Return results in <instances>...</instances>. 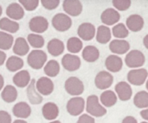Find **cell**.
Masks as SVG:
<instances>
[{"label":"cell","mask_w":148,"mask_h":123,"mask_svg":"<svg viewBox=\"0 0 148 123\" xmlns=\"http://www.w3.org/2000/svg\"><path fill=\"white\" fill-rule=\"evenodd\" d=\"M87 112L95 117H101L107 114V109L99 103V98L95 95H91L87 98Z\"/></svg>","instance_id":"cell-1"},{"label":"cell","mask_w":148,"mask_h":123,"mask_svg":"<svg viewBox=\"0 0 148 123\" xmlns=\"http://www.w3.org/2000/svg\"><path fill=\"white\" fill-rule=\"evenodd\" d=\"M46 60L47 54L45 53V52L38 49L31 51L27 58L28 65L35 70H39L42 67H43Z\"/></svg>","instance_id":"cell-2"},{"label":"cell","mask_w":148,"mask_h":123,"mask_svg":"<svg viewBox=\"0 0 148 123\" xmlns=\"http://www.w3.org/2000/svg\"><path fill=\"white\" fill-rule=\"evenodd\" d=\"M65 91L71 96L77 97L82 95L84 91V84L81 79L76 77H70L65 81Z\"/></svg>","instance_id":"cell-3"},{"label":"cell","mask_w":148,"mask_h":123,"mask_svg":"<svg viewBox=\"0 0 148 123\" xmlns=\"http://www.w3.org/2000/svg\"><path fill=\"white\" fill-rule=\"evenodd\" d=\"M125 62L127 67L135 69L137 67H141L145 64L146 57L141 51L132 50L127 54L125 58Z\"/></svg>","instance_id":"cell-4"},{"label":"cell","mask_w":148,"mask_h":123,"mask_svg":"<svg viewBox=\"0 0 148 123\" xmlns=\"http://www.w3.org/2000/svg\"><path fill=\"white\" fill-rule=\"evenodd\" d=\"M52 26L54 28L60 32H65L69 30L72 26L71 18L63 13H58L52 18Z\"/></svg>","instance_id":"cell-5"},{"label":"cell","mask_w":148,"mask_h":123,"mask_svg":"<svg viewBox=\"0 0 148 123\" xmlns=\"http://www.w3.org/2000/svg\"><path fill=\"white\" fill-rule=\"evenodd\" d=\"M148 77L147 71L144 68L133 69L127 73V81L134 85L140 86L147 82Z\"/></svg>","instance_id":"cell-6"},{"label":"cell","mask_w":148,"mask_h":123,"mask_svg":"<svg viewBox=\"0 0 148 123\" xmlns=\"http://www.w3.org/2000/svg\"><path fill=\"white\" fill-rule=\"evenodd\" d=\"M85 108V101L81 97H75L69 100L67 103V111L73 116L81 115Z\"/></svg>","instance_id":"cell-7"},{"label":"cell","mask_w":148,"mask_h":123,"mask_svg":"<svg viewBox=\"0 0 148 123\" xmlns=\"http://www.w3.org/2000/svg\"><path fill=\"white\" fill-rule=\"evenodd\" d=\"M113 82H114L113 75L106 71L100 72L95 78V86L99 90H107L113 84Z\"/></svg>","instance_id":"cell-8"},{"label":"cell","mask_w":148,"mask_h":123,"mask_svg":"<svg viewBox=\"0 0 148 123\" xmlns=\"http://www.w3.org/2000/svg\"><path fill=\"white\" fill-rule=\"evenodd\" d=\"M29 27L32 32L37 33V34H39L44 33L48 29L49 22L45 17L37 16L30 19L29 22Z\"/></svg>","instance_id":"cell-9"},{"label":"cell","mask_w":148,"mask_h":123,"mask_svg":"<svg viewBox=\"0 0 148 123\" xmlns=\"http://www.w3.org/2000/svg\"><path fill=\"white\" fill-rule=\"evenodd\" d=\"M81 64V59L79 58V56L75 54L67 53L62 59V65L63 68L69 72L77 71L80 68Z\"/></svg>","instance_id":"cell-10"},{"label":"cell","mask_w":148,"mask_h":123,"mask_svg":"<svg viewBox=\"0 0 148 123\" xmlns=\"http://www.w3.org/2000/svg\"><path fill=\"white\" fill-rule=\"evenodd\" d=\"M36 88L41 95L49 96L54 91V83L48 77H41L36 82Z\"/></svg>","instance_id":"cell-11"},{"label":"cell","mask_w":148,"mask_h":123,"mask_svg":"<svg viewBox=\"0 0 148 123\" xmlns=\"http://www.w3.org/2000/svg\"><path fill=\"white\" fill-rule=\"evenodd\" d=\"M95 27L90 22L82 23L77 29V34L79 37L85 41L93 40L95 35Z\"/></svg>","instance_id":"cell-12"},{"label":"cell","mask_w":148,"mask_h":123,"mask_svg":"<svg viewBox=\"0 0 148 123\" xmlns=\"http://www.w3.org/2000/svg\"><path fill=\"white\" fill-rule=\"evenodd\" d=\"M64 11L72 16H77L82 12V4L78 0H65L62 3Z\"/></svg>","instance_id":"cell-13"},{"label":"cell","mask_w":148,"mask_h":123,"mask_svg":"<svg viewBox=\"0 0 148 123\" xmlns=\"http://www.w3.org/2000/svg\"><path fill=\"white\" fill-rule=\"evenodd\" d=\"M120 19H121L120 13L113 8H108L105 9L101 16V22L107 26H111L117 23Z\"/></svg>","instance_id":"cell-14"},{"label":"cell","mask_w":148,"mask_h":123,"mask_svg":"<svg viewBox=\"0 0 148 123\" xmlns=\"http://www.w3.org/2000/svg\"><path fill=\"white\" fill-rule=\"evenodd\" d=\"M115 91L121 101H128L133 95V91L129 84L127 82H120L115 85Z\"/></svg>","instance_id":"cell-15"},{"label":"cell","mask_w":148,"mask_h":123,"mask_svg":"<svg viewBox=\"0 0 148 123\" xmlns=\"http://www.w3.org/2000/svg\"><path fill=\"white\" fill-rule=\"evenodd\" d=\"M109 49L113 53L125 54L130 49V44L126 40H113L109 44Z\"/></svg>","instance_id":"cell-16"},{"label":"cell","mask_w":148,"mask_h":123,"mask_svg":"<svg viewBox=\"0 0 148 123\" xmlns=\"http://www.w3.org/2000/svg\"><path fill=\"white\" fill-rule=\"evenodd\" d=\"M36 80L32 79L27 88V97L29 101V103L31 104L34 105H37L40 104L42 102V97L41 96V94L37 91L36 88Z\"/></svg>","instance_id":"cell-17"},{"label":"cell","mask_w":148,"mask_h":123,"mask_svg":"<svg viewBox=\"0 0 148 123\" xmlns=\"http://www.w3.org/2000/svg\"><path fill=\"white\" fill-rule=\"evenodd\" d=\"M105 66L111 72H118L122 69L123 61L118 55H109L105 60Z\"/></svg>","instance_id":"cell-18"},{"label":"cell","mask_w":148,"mask_h":123,"mask_svg":"<svg viewBox=\"0 0 148 123\" xmlns=\"http://www.w3.org/2000/svg\"><path fill=\"white\" fill-rule=\"evenodd\" d=\"M144 27V19L140 15H131L127 19V28L133 32H139Z\"/></svg>","instance_id":"cell-19"},{"label":"cell","mask_w":148,"mask_h":123,"mask_svg":"<svg viewBox=\"0 0 148 123\" xmlns=\"http://www.w3.org/2000/svg\"><path fill=\"white\" fill-rule=\"evenodd\" d=\"M13 115L17 118L26 119L28 118L31 114V109L29 105L25 102H20L15 104V106L12 109Z\"/></svg>","instance_id":"cell-20"},{"label":"cell","mask_w":148,"mask_h":123,"mask_svg":"<svg viewBox=\"0 0 148 123\" xmlns=\"http://www.w3.org/2000/svg\"><path fill=\"white\" fill-rule=\"evenodd\" d=\"M6 15L13 20H21L24 16V9L17 3H12L6 9Z\"/></svg>","instance_id":"cell-21"},{"label":"cell","mask_w":148,"mask_h":123,"mask_svg":"<svg viewBox=\"0 0 148 123\" xmlns=\"http://www.w3.org/2000/svg\"><path fill=\"white\" fill-rule=\"evenodd\" d=\"M42 113L43 117L48 121L55 120L59 115L58 106L54 103H47L43 105L42 109Z\"/></svg>","instance_id":"cell-22"},{"label":"cell","mask_w":148,"mask_h":123,"mask_svg":"<svg viewBox=\"0 0 148 123\" xmlns=\"http://www.w3.org/2000/svg\"><path fill=\"white\" fill-rule=\"evenodd\" d=\"M30 75L27 70H23L16 73L13 77V83L19 88H24L30 83Z\"/></svg>","instance_id":"cell-23"},{"label":"cell","mask_w":148,"mask_h":123,"mask_svg":"<svg viewBox=\"0 0 148 123\" xmlns=\"http://www.w3.org/2000/svg\"><path fill=\"white\" fill-rule=\"evenodd\" d=\"M47 49L49 53L52 56L57 57L61 55L64 51V43L58 39H52L48 42Z\"/></svg>","instance_id":"cell-24"},{"label":"cell","mask_w":148,"mask_h":123,"mask_svg":"<svg viewBox=\"0 0 148 123\" xmlns=\"http://www.w3.org/2000/svg\"><path fill=\"white\" fill-rule=\"evenodd\" d=\"M29 51V46L27 41L23 37H18L15 41L13 46V53L18 56H24Z\"/></svg>","instance_id":"cell-25"},{"label":"cell","mask_w":148,"mask_h":123,"mask_svg":"<svg viewBox=\"0 0 148 123\" xmlns=\"http://www.w3.org/2000/svg\"><path fill=\"white\" fill-rule=\"evenodd\" d=\"M100 57V51L95 46H87L82 51V58L87 62H95Z\"/></svg>","instance_id":"cell-26"},{"label":"cell","mask_w":148,"mask_h":123,"mask_svg":"<svg viewBox=\"0 0 148 123\" xmlns=\"http://www.w3.org/2000/svg\"><path fill=\"white\" fill-rule=\"evenodd\" d=\"M112 37L111 29L108 26H99L96 31V40L101 44H106L110 41Z\"/></svg>","instance_id":"cell-27"},{"label":"cell","mask_w":148,"mask_h":123,"mask_svg":"<svg viewBox=\"0 0 148 123\" xmlns=\"http://www.w3.org/2000/svg\"><path fill=\"white\" fill-rule=\"evenodd\" d=\"M1 97L5 103H13L17 97V91L13 85H6L1 93Z\"/></svg>","instance_id":"cell-28"},{"label":"cell","mask_w":148,"mask_h":123,"mask_svg":"<svg viewBox=\"0 0 148 123\" xmlns=\"http://www.w3.org/2000/svg\"><path fill=\"white\" fill-rule=\"evenodd\" d=\"M0 28L9 33H16L19 29L18 22L12 21L7 17H3L0 19Z\"/></svg>","instance_id":"cell-29"},{"label":"cell","mask_w":148,"mask_h":123,"mask_svg":"<svg viewBox=\"0 0 148 123\" xmlns=\"http://www.w3.org/2000/svg\"><path fill=\"white\" fill-rule=\"evenodd\" d=\"M100 99L101 103L107 108L112 107L117 103V96L113 91H105L101 95Z\"/></svg>","instance_id":"cell-30"},{"label":"cell","mask_w":148,"mask_h":123,"mask_svg":"<svg viewBox=\"0 0 148 123\" xmlns=\"http://www.w3.org/2000/svg\"><path fill=\"white\" fill-rule=\"evenodd\" d=\"M23 67V60L18 56H10L6 61V68L10 72H16Z\"/></svg>","instance_id":"cell-31"},{"label":"cell","mask_w":148,"mask_h":123,"mask_svg":"<svg viewBox=\"0 0 148 123\" xmlns=\"http://www.w3.org/2000/svg\"><path fill=\"white\" fill-rule=\"evenodd\" d=\"M44 72L48 77L55 78L60 72V65L56 60L51 59L48 61V63L44 66Z\"/></svg>","instance_id":"cell-32"},{"label":"cell","mask_w":148,"mask_h":123,"mask_svg":"<svg viewBox=\"0 0 148 123\" xmlns=\"http://www.w3.org/2000/svg\"><path fill=\"white\" fill-rule=\"evenodd\" d=\"M134 104L139 109H145L148 107V92L141 91L138 92L134 98Z\"/></svg>","instance_id":"cell-33"},{"label":"cell","mask_w":148,"mask_h":123,"mask_svg":"<svg viewBox=\"0 0 148 123\" xmlns=\"http://www.w3.org/2000/svg\"><path fill=\"white\" fill-rule=\"evenodd\" d=\"M82 41L77 37H71L68 40L67 49L71 53H77L82 49Z\"/></svg>","instance_id":"cell-34"},{"label":"cell","mask_w":148,"mask_h":123,"mask_svg":"<svg viewBox=\"0 0 148 123\" xmlns=\"http://www.w3.org/2000/svg\"><path fill=\"white\" fill-rule=\"evenodd\" d=\"M13 36L8 33L0 31V49L9 50L13 45Z\"/></svg>","instance_id":"cell-35"},{"label":"cell","mask_w":148,"mask_h":123,"mask_svg":"<svg viewBox=\"0 0 148 123\" xmlns=\"http://www.w3.org/2000/svg\"><path fill=\"white\" fill-rule=\"evenodd\" d=\"M112 34L115 38L119 39H125L128 36L129 31L127 28V26L123 23H118L115 26H114L112 29Z\"/></svg>","instance_id":"cell-36"},{"label":"cell","mask_w":148,"mask_h":123,"mask_svg":"<svg viewBox=\"0 0 148 123\" xmlns=\"http://www.w3.org/2000/svg\"><path fill=\"white\" fill-rule=\"evenodd\" d=\"M28 41L34 48H42L44 46V39L41 34H29L28 35Z\"/></svg>","instance_id":"cell-37"},{"label":"cell","mask_w":148,"mask_h":123,"mask_svg":"<svg viewBox=\"0 0 148 123\" xmlns=\"http://www.w3.org/2000/svg\"><path fill=\"white\" fill-rule=\"evenodd\" d=\"M131 1L130 0H114L112 1V3L114 8H116L118 10L124 11L130 8L131 6Z\"/></svg>","instance_id":"cell-38"},{"label":"cell","mask_w":148,"mask_h":123,"mask_svg":"<svg viewBox=\"0 0 148 123\" xmlns=\"http://www.w3.org/2000/svg\"><path fill=\"white\" fill-rule=\"evenodd\" d=\"M19 3L28 11L35 10L37 8V6L39 5L38 0H20Z\"/></svg>","instance_id":"cell-39"},{"label":"cell","mask_w":148,"mask_h":123,"mask_svg":"<svg viewBox=\"0 0 148 123\" xmlns=\"http://www.w3.org/2000/svg\"><path fill=\"white\" fill-rule=\"evenodd\" d=\"M41 3L45 9L52 10L58 7V5L60 4V1L59 0H42Z\"/></svg>","instance_id":"cell-40"},{"label":"cell","mask_w":148,"mask_h":123,"mask_svg":"<svg viewBox=\"0 0 148 123\" xmlns=\"http://www.w3.org/2000/svg\"><path fill=\"white\" fill-rule=\"evenodd\" d=\"M76 123H95V121L93 116H88L87 114H83L79 117Z\"/></svg>","instance_id":"cell-41"},{"label":"cell","mask_w":148,"mask_h":123,"mask_svg":"<svg viewBox=\"0 0 148 123\" xmlns=\"http://www.w3.org/2000/svg\"><path fill=\"white\" fill-rule=\"evenodd\" d=\"M0 123H11V116L4 110H0Z\"/></svg>","instance_id":"cell-42"},{"label":"cell","mask_w":148,"mask_h":123,"mask_svg":"<svg viewBox=\"0 0 148 123\" xmlns=\"http://www.w3.org/2000/svg\"><path fill=\"white\" fill-rule=\"evenodd\" d=\"M121 123H138L137 120L133 116H127L123 119Z\"/></svg>","instance_id":"cell-43"},{"label":"cell","mask_w":148,"mask_h":123,"mask_svg":"<svg viewBox=\"0 0 148 123\" xmlns=\"http://www.w3.org/2000/svg\"><path fill=\"white\" fill-rule=\"evenodd\" d=\"M6 60V53H4L3 51L0 50V66L4 64Z\"/></svg>","instance_id":"cell-44"},{"label":"cell","mask_w":148,"mask_h":123,"mask_svg":"<svg viewBox=\"0 0 148 123\" xmlns=\"http://www.w3.org/2000/svg\"><path fill=\"white\" fill-rule=\"evenodd\" d=\"M140 116H141V117H142L144 120L148 121V109H144V110H141V112H140Z\"/></svg>","instance_id":"cell-45"},{"label":"cell","mask_w":148,"mask_h":123,"mask_svg":"<svg viewBox=\"0 0 148 123\" xmlns=\"http://www.w3.org/2000/svg\"><path fill=\"white\" fill-rule=\"evenodd\" d=\"M143 43H144V46L146 47V48L148 49V34H147L144 39H143Z\"/></svg>","instance_id":"cell-46"},{"label":"cell","mask_w":148,"mask_h":123,"mask_svg":"<svg viewBox=\"0 0 148 123\" xmlns=\"http://www.w3.org/2000/svg\"><path fill=\"white\" fill-rule=\"evenodd\" d=\"M3 84H4V80H3V76L0 74V91L3 88Z\"/></svg>","instance_id":"cell-47"},{"label":"cell","mask_w":148,"mask_h":123,"mask_svg":"<svg viewBox=\"0 0 148 123\" xmlns=\"http://www.w3.org/2000/svg\"><path fill=\"white\" fill-rule=\"evenodd\" d=\"M13 123H27L25 121H23V120H16V121H14Z\"/></svg>","instance_id":"cell-48"},{"label":"cell","mask_w":148,"mask_h":123,"mask_svg":"<svg viewBox=\"0 0 148 123\" xmlns=\"http://www.w3.org/2000/svg\"><path fill=\"white\" fill-rule=\"evenodd\" d=\"M2 13H3V9H2V7H1V5H0V16H1Z\"/></svg>","instance_id":"cell-49"},{"label":"cell","mask_w":148,"mask_h":123,"mask_svg":"<svg viewBox=\"0 0 148 123\" xmlns=\"http://www.w3.org/2000/svg\"><path fill=\"white\" fill-rule=\"evenodd\" d=\"M49 123H62L61 122H59V121H54V122H49Z\"/></svg>","instance_id":"cell-50"},{"label":"cell","mask_w":148,"mask_h":123,"mask_svg":"<svg viewBox=\"0 0 148 123\" xmlns=\"http://www.w3.org/2000/svg\"><path fill=\"white\" fill-rule=\"evenodd\" d=\"M146 86H147V89L148 91V79L147 80V84H146Z\"/></svg>","instance_id":"cell-51"},{"label":"cell","mask_w":148,"mask_h":123,"mask_svg":"<svg viewBox=\"0 0 148 123\" xmlns=\"http://www.w3.org/2000/svg\"><path fill=\"white\" fill-rule=\"evenodd\" d=\"M141 123H148V122H141Z\"/></svg>","instance_id":"cell-52"}]
</instances>
